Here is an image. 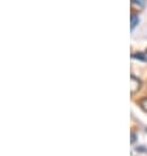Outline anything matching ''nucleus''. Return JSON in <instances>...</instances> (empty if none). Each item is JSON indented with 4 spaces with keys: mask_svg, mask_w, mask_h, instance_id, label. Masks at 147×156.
<instances>
[{
    "mask_svg": "<svg viewBox=\"0 0 147 156\" xmlns=\"http://www.w3.org/2000/svg\"><path fill=\"white\" fill-rule=\"evenodd\" d=\"M131 94H134L137 92L138 89H141V85H142V83H141V80L139 79H137L134 75H131Z\"/></svg>",
    "mask_w": 147,
    "mask_h": 156,
    "instance_id": "nucleus-1",
    "label": "nucleus"
},
{
    "mask_svg": "<svg viewBox=\"0 0 147 156\" xmlns=\"http://www.w3.org/2000/svg\"><path fill=\"white\" fill-rule=\"evenodd\" d=\"M139 24V16H135V15H131V30L135 29V27Z\"/></svg>",
    "mask_w": 147,
    "mask_h": 156,
    "instance_id": "nucleus-3",
    "label": "nucleus"
},
{
    "mask_svg": "<svg viewBox=\"0 0 147 156\" xmlns=\"http://www.w3.org/2000/svg\"><path fill=\"white\" fill-rule=\"evenodd\" d=\"M131 3L134 5L139 7V8H145L146 7V0H131Z\"/></svg>",
    "mask_w": 147,
    "mask_h": 156,
    "instance_id": "nucleus-4",
    "label": "nucleus"
},
{
    "mask_svg": "<svg viewBox=\"0 0 147 156\" xmlns=\"http://www.w3.org/2000/svg\"><path fill=\"white\" fill-rule=\"evenodd\" d=\"M131 58L133 59H138V60H142V62H147V57L145 54H142V53H134L131 55Z\"/></svg>",
    "mask_w": 147,
    "mask_h": 156,
    "instance_id": "nucleus-2",
    "label": "nucleus"
},
{
    "mask_svg": "<svg viewBox=\"0 0 147 156\" xmlns=\"http://www.w3.org/2000/svg\"><path fill=\"white\" fill-rule=\"evenodd\" d=\"M131 138H133V139H131V142L134 143V142H135V134H131Z\"/></svg>",
    "mask_w": 147,
    "mask_h": 156,
    "instance_id": "nucleus-6",
    "label": "nucleus"
},
{
    "mask_svg": "<svg viewBox=\"0 0 147 156\" xmlns=\"http://www.w3.org/2000/svg\"><path fill=\"white\" fill-rule=\"evenodd\" d=\"M139 105H141L142 109L147 113V97H143L142 100H139Z\"/></svg>",
    "mask_w": 147,
    "mask_h": 156,
    "instance_id": "nucleus-5",
    "label": "nucleus"
}]
</instances>
